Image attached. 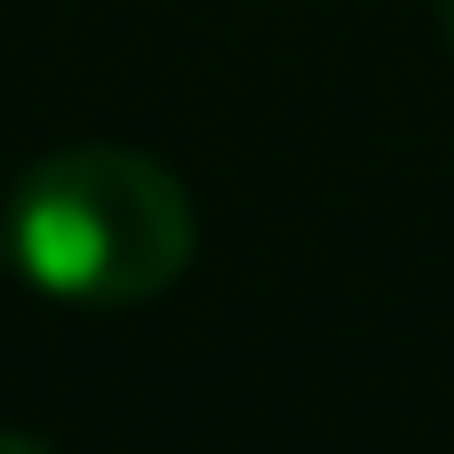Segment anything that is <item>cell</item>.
Here are the masks:
<instances>
[{"label": "cell", "mask_w": 454, "mask_h": 454, "mask_svg": "<svg viewBox=\"0 0 454 454\" xmlns=\"http://www.w3.org/2000/svg\"><path fill=\"white\" fill-rule=\"evenodd\" d=\"M0 239L16 271L64 303H152L192 263V192L120 144H72L24 168Z\"/></svg>", "instance_id": "cell-1"}, {"label": "cell", "mask_w": 454, "mask_h": 454, "mask_svg": "<svg viewBox=\"0 0 454 454\" xmlns=\"http://www.w3.org/2000/svg\"><path fill=\"white\" fill-rule=\"evenodd\" d=\"M0 454H56V447H40V439H24V431H0Z\"/></svg>", "instance_id": "cell-2"}, {"label": "cell", "mask_w": 454, "mask_h": 454, "mask_svg": "<svg viewBox=\"0 0 454 454\" xmlns=\"http://www.w3.org/2000/svg\"><path fill=\"white\" fill-rule=\"evenodd\" d=\"M447 40H454V0H447Z\"/></svg>", "instance_id": "cell-3"}, {"label": "cell", "mask_w": 454, "mask_h": 454, "mask_svg": "<svg viewBox=\"0 0 454 454\" xmlns=\"http://www.w3.org/2000/svg\"><path fill=\"white\" fill-rule=\"evenodd\" d=\"M0 247H8V239H0Z\"/></svg>", "instance_id": "cell-4"}]
</instances>
